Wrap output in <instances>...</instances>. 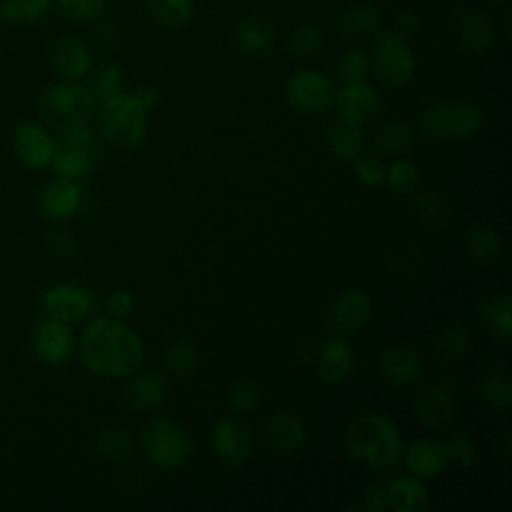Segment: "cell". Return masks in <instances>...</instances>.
<instances>
[{
    "instance_id": "1",
    "label": "cell",
    "mask_w": 512,
    "mask_h": 512,
    "mask_svg": "<svg viewBox=\"0 0 512 512\" xmlns=\"http://www.w3.org/2000/svg\"><path fill=\"white\" fill-rule=\"evenodd\" d=\"M82 366L100 378H126L144 362L140 336L112 316L92 318L76 342Z\"/></svg>"
},
{
    "instance_id": "2",
    "label": "cell",
    "mask_w": 512,
    "mask_h": 512,
    "mask_svg": "<svg viewBox=\"0 0 512 512\" xmlns=\"http://www.w3.org/2000/svg\"><path fill=\"white\" fill-rule=\"evenodd\" d=\"M344 446L356 462L372 470H386L400 460L404 442L390 418L380 412H360L346 424Z\"/></svg>"
},
{
    "instance_id": "3",
    "label": "cell",
    "mask_w": 512,
    "mask_h": 512,
    "mask_svg": "<svg viewBox=\"0 0 512 512\" xmlns=\"http://www.w3.org/2000/svg\"><path fill=\"white\" fill-rule=\"evenodd\" d=\"M38 106L42 120L50 130L66 132L90 126L98 102L82 80H60L40 94Z\"/></svg>"
},
{
    "instance_id": "4",
    "label": "cell",
    "mask_w": 512,
    "mask_h": 512,
    "mask_svg": "<svg viewBox=\"0 0 512 512\" xmlns=\"http://www.w3.org/2000/svg\"><path fill=\"white\" fill-rule=\"evenodd\" d=\"M100 130L104 138L118 148L134 150L148 134V110L132 96V92H118L100 102Z\"/></svg>"
},
{
    "instance_id": "5",
    "label": "cell",
    "mask_w": 512,
    "mask_h": 512,
    "mask_svg": "<svg viewBox=\"0 0 512 512\" xmlns=\"http://www.w3.org/2000/svg\"><path fill=\"white\" fill-rule=\"evenodd\" d=\"M140 444L146 460L160 470H178L192 458V438L168 418H152L142 426Z\"/></svg>"
},
{
    "instance_id": "6",
    "label": "cell",
    "mask_w": 512,
    "mask_h": 512,
    "mask_svg": "<svg viewBox=\"0 0 512 512\" xmlns=\"http://www.w3.org/2000/svg\"><path fill=\"white\" fill-rule=\"evenodd\" d=\"M484 124L482 110L472 102L440 100L426 108L422 116V128L428 136L444 142H456L472 138Z\"/></svg>"
},
{
    "instance_id": "7",
    "label": "cell",
    "mask_w": 512,
    "mask_h": 512,
    "mask_svg": "<svg viewBox=\"0 0 512 512\" xmlns=\"http://www.w3.org/2000/svg\"><path fill=\"white\" fill-rule=\"evenodd\" d=\"M370 70L390 88L410 84L416 74V54L410 36H404L398 30L378 36L370 56Z\"/></svg>"
},
{
    "instance_id": "8",
    "label": "cell",
    "mask_w": 512,
    "mask_h": 512,
    "mask_svg": "<svg viewBox=\"0 0 512 512\" xmlns=\"http://www.w3.org/2000/svg\"><path fill=\"white\" fill-rule=\"evenodd\" d=\"M98 158L100 144L94 130L90 126L72 128L58 132L50 168L56 172V176L82 180L96 168Z\"/></svg>"
},
{
    "instance_id": "9",
    "label": "cell",
    "mask_w": 512,
    "mask_h": 512,
    "mask_svg": "<svg viewBox=\"0 0 512 512\" xmlns=\"http://www.w3.org/2000/svg\"><path fill=\"white\" fill-rule=\"evenodd\" d=\"M40 306L48 318L74 326L90 320L96 314L100 308V298L82 284L58 282L42 292Z\"/></svg>"
},
{
    "instance_id": "10",
    "label": "cell",
    "mask_w": 512,
    "mask_h": 512,
    "mask_svg": "<svg viewBox=\"0 0 512 512\" xmlns=\"http://www.w3.org/2000/svg\"><path fill=\"white\" fill-rule=\"evenodd\" d=\"M332 80L316 68H300L286 82V98L292 108L306 116L324 112L334 102Z\"/></svg>"
},
{
    "instance_id": "11",
    "label": "cell",
    "mask_w": 512,
    "mask_h": 512,
    "mask_svg": "<svg viewBox=\"0 0 512 512\" xmlns=\"http://www.w3.org/2000/svg\"><path fill=\"white\" fill-rule=\"evenodd\" d=\"M56 138L52 130L38 120H22L12 132V150L18 162L28 170L50 168Z\"/></svg>"
},
{
    "instance_id": "12",
    "label": "cell",
    "mask_w": 512,
    "mask_h": 512,
    "mask_svg": "<svg viewBox=\"0 0 512 512\" xmlns=\"http://www.w3.org/2000/svg\"><path fill=\"white\" fill-rule=\"evenodd\" d=\"M30 348L42 364L60 366L68 362L76 352V336L70 324L46 316L34 324L30 334Z\"/></svg>"
},
{
    "instance_id": "13",
    "label": "cell",
    "mask_w": 512,
    "mask_h": 512,
    "mask_svg": "<svg viewBox=\"0 0 512 512\" xmlns=\"http://www.w3.org/2000/svg\"><path fill=\"white\" fill-rule=\"evenodd\" d=\"M372 314V300L364 290H344L328 308L324 326L334 336H348L358 332Z\"/></svg>"
},
{
    "instance_id": "14",
    "label": "cell",
    "mask_w": 512,
    "mask_h": 512,
    "mask_svg": "<svg viewBox=\"0 0 512 512\" xmlns=\"http://www.w3.org/2000/svg\"><path fill=\"white\" fill-rule=\"evenodd\" d=\"M212 448L228 466H242L252 456L254 440L248 424L236 416H222L212 428Z\"/></svg>"
},
{
    "instance_id": "15",
    "label": "cell",
    "mask_w": 512,
    "mask_h": 512,
    "mask_svg": "<svg viewBox=\"0 0 512 512\" xmlns=\"http://www.w3.org/2000/svg\"><path fill=\"white\" fill-rule=\"evenodd\" d=\"M418 420L432 430L450 426L458 416V394L448 380H438L422 390L414 402Z\"/></svg>"
},
{
    "instance_id": "16",
    "label": "cell",
    "mask_w": 512,
    "mask_h": 512,
    "mask_svg": "<svg viewBox=\"0 0 512 512\" xmlns=\"http://www.w3.org/2000/svg\"><path fill=\"white\" fill-rule=\"evenodd\" d=\"M82 202H84L82 180L56 176L48 180L38 192L40 212L54 222H64L74 218L80 212Z\"/></svg>"
},
{
    "instance_id": "17",
    "label": "cell",
    "mask_w": 512,
    "mask_h": 512,
    "mask_svg": "<svg viewBox=\"0 0 512 512\" xmlns=\"http://www.w3.org/2000/svg\"><path fill=\"white\" fill-rule=\"evenodd\" d=\"M376 370L378 376L394 388H404V386H412L420 380L422 372H424V362L422 356L404 344H394L384 348L378 354L376 360Z\"/></svg>"
},
{
    "instance_id": "18",
    "label": "cell",
    "mask_w": 512,
    "mask_h": 512,
    "mask_svg": "<svg viewBox=\"0 0 512 512\" xmlns=\"http://www.w3.org/2000/svg\"><path fill=\"white\" fill-rule=\"evenodd\" d=\"M454 22L456 38L466 52L484 56L496 46V28L486 14L470 6H456Z\"/></svg>"
},
{
    "instance_id": "19",
    "label": "cell",
    "mask_w": 512,
    "mask_h": 512,
    "mask_svg": "<svg viewBox=\"0 0 512 512\" xmlns=\"http://www.w3.org/2000/svg\"><path fill=\"white\" fill-rule=\"evenodd\" d=\"M48 64L60 80H84L92 68V56L80 38L58 36L48 48Z\"/></svg>"
},
{
    "instance_id": "20",
    "label": "cell",
    "mask_w": 512,
    "mask_h": 512,
    "mask_svg": "<svg viewBox=\"0 0 512 512\" xmlns=\"http://www.w3.org/2000/svg\"><path fill=\"white\" fill-rule=\"evenodd\" d=\"M334 102L338 116L360 126L374 120V116L380 112V96L366 80L342 82V86L334 92Z\"/></svg>"
},
{
    "instance_id": "21",
    "label": "cell",
    "mask_w": 512,
    "mask_h": 512,
    "mask_svg": "<svg viewBox=\"0 0 512 512\" xmlns=\"http://www.w3.org/2000/svg\"><path fill=\"white\" fill-rule=\"evenodd\" d=\"M402 460L406 470L422 480H432L448 468L444 442L428 436L412 440L406 448H402Z\"/></svg>"
},
{
    "instance_id": "22",
    "label": "cell",
    "mask_w": 512,
    "mask_h": 512,
    "mask_svg": "<svg viewBox=\"0 0 512 512\" xmlns=\"http://www.w3.org/2000/svg\"><path fill=\"white\" fill-rule=\"evenodd\" d=\"M124 400L138 412L152 410L160 406L168 394V378L164 372L156 368L136 370L134 376L122 390Z\"/></svg>"
},
{
    "instance_id": "23",
    "label": "cell",
    "mask_w": 512,
    "mask_h": 512,
    "mask_svg": "<svg viewBox=\"0 0 512 512\" xmlns=\"http://www.w3.org/2000/svg\"><path fill=\"white\" fill-rule=\"evenodd\" d=\"M264 438L274 452L294 454L306 442V424L298 414L282 410L266 420Z\"/></svg>"
},
{
    "instance_id": "24",
    "label": "cell",
    "mask_w": 512,
    "mask_h": 512,
    "mask_svg": "<svg viewBox=\"0 0 512 512\" xmlns=\"http://www.w3.org/2000/svg\"><path fill=\"white\" fill-rule=\"evenodd\" d=\"M388 510L394 512H426L432 504V496L422 478L414 474L396 476L386 486Z\"/></svg>"
},
{
    "instance_id": "25",
    "label": "cell",
    "mask_w": 512,
    "mask_h": 512,
    "mask_svg": "<svg viewBox=\"0 0 512 512\" xmlns=\"http://www.w3.org/2000/svg\"><path fill=\"white\" fill-rule=\"evenodd\" d=\"M352 368V348L344 336H330L318 350L316 374L324 384H340Z\"/></svg>"
},
{
    "instance_id": "26",
    "label": "cell",
    "mask_w": 512,
    "mask_h": 512,
    "mask_svg": "<svg viewBox=\"0 0 512 512\" xmlns=\"http://www.w3.org/2000/svg\"><path fill=\"white\" fill-rule=\"evenodd\" d=\"M232 42L246 56H264L276 42V28L264 16H250L236 26Z\"/></svg>"
},
{
    "instance_id": "27",
    "label": "cell",
    "mask_w": 512,
    "mask_h": 512,
    "mask_svg": "<svg viewBox=\"0 0 512 512\" xmlns=\"http://www.w3.org/2000/svg\"><path fill=\"white\" fill-rule=\"evenodd\" d=\"M380 26V12L370 4L346 6L336 18V34L344 42H364Z\"/></svg>"
},
{
    "instance_id": "28",
    "label": "cell",
    "mask_w": 512,
    "mask_h": 512,
    "mask_svg": "<svg viewBox=\"0 0 512 512\" xmlns=\"http://www.w3.org/2000/svg\"><path fill=\"white\" fill-rule=\"evenodd\" d=\"M326 144L338 160H354L364 146L362 126L336 114L326 126Z\"/></svg>"
},
{
    "instance_id": "29",
    "label": "cell",
    "mask_w": 512,
    "mask_h": 512,
    "mask_svg": "<svg viewBox=\"0 0 512 512\" xmlns=\"http://www.w3.org/2000/svg\"><path fill=\"white\" fill-rule=\"evenodd\" d=\"M414 132L406 120L392 118L378 126L372 138V146L380 158H398L412 146Z\"/></svg>"
},
{
    "instance_id": "30",
    "label": "cell",
    "mask_w": 512,
    "mask_h": 512,
    "mask_svg": "<svg viewBox=\"0 0 512 512\" xmlns=\"http://www.w3.org/2000/svg\"><path fill=\"white\" fill-rule=\"evenodd\" d=\"M478 396L492 410H508L512 406V384L504 364L490 366L478 380Z\"/></svg>"
},
{
    "instance_id": "31",
    "label": "cell",
    "mask_w": 512,
    "mask_h": 512,
    "mask_svg": "<svg viewBox=\"0 0 512 512\" xmlns=\"http://www.w3.org/2000/svg\"><path fill=\"white\" fill-rule=\"evenodd\" d=\"M52 8L54 0H0V20L10 26H34Z\"/></svg>"
},
{
    "instance_id": "32",
    "label": "cell",
    "mask_w": 512,
    "mask_h": 512,
    "mask_svg": "<svg viewBox=\"0 0 512 512\" xmlns=\"http://www.w3.org/2000/svg\"><path fill=\"white\" fill-rule=\"evenodd\" d=\"M430 346H432V352L436 358H440L444 362L458 360L468 354V350L472 346V336H470L468 328H464L460 324H450L432 336Z\"/></svg>"
},
{
    "instance_id": "33",
    "label": "cell",
    "mask_w": 512,
    "mask_h": 512,
    "mask_svg": "<svg viewBox=\"0 0 512 512\" xmlns=\"http://www.w3.org/2000/svg\"><path fill=\"white\" fill-rule=\"evenodd\" d=\"M480 314L488 332L498 340H508L512 334V300L508 294H496L480 304Z\"/></svg>"
},
{
    "instance_id": "34",
    "label": "cell",
    "mask_w": 512,
    "mask_h": 512,
    "mask_svg": "<svg viewBox=\"0 0 512 512\" xmlns=\"http://www.w3.org/2000/svg\"><path fill=\"white\" fill-rule=\"evenodd\" d=\"M96 450L110 464H126L134 456L136 446L128 430L120 426H108L98 434Z\"/></svg>"
},
{
    "instance_id": "35",
    "label": "cell",
    "mask_w": 512,
    "mask_h": 512,
    "mask_svg": "<svg viewBox=\"0 0 512 512\" xmlns=\"http://www.w3.org/2000/svg\"><path fill=\"white\" fill-rule=\"evenodd\" d=\"M148 16L164 28H184L194 18V0H146Z\"/></svg>"
},
{
    "instance_id": "36",
    "label": "cell",
    "mask_w": 512,
    "mask_h": 512,
    "mask_svg": "<svg viewBox=\"0 0 512 512\" xmlns=\"http://www.w3.org/2000/svg\"><path fill=\"white\" fill-rule=\"evenodd\" d=\"M84 84L100 104L124 90V70L118 64H102L94 70L90 68Z\"/></svg>"
},
{
    "instance_id": "37",
    "label": "cell",
    "mask_w": 512,
    "mask_h": 512,
    "mask_svg": "<svg viewBox=\"0 0 512 512\" xmlns=\"http://www.w3.org/2000/svg\"><path fill=\"white\" fill-rule=\"evenodd\" d=\"M412 212L428 228H442L450 220V204L432 190L418 192L412 198Z\"/></svg>"
},
{
    "instance_id": "38",
    "label": "cell",
    "mask_w": 512,
    "mask_h": 512,
    "mask_svg": "<svg viewBox=\"0 0 512 512\" xmlns=\"http://www.w3.org/2000/svg\"><path fill=\"white\" fill-rule=\"evenodd\" d=\"M502 250V236L490 226H476L466 236V254L474 262H490Z\"/></svg>"
},
{
    "instance_id": "39",
    "label": "cell",
    "mask_w": 512,
    "mask_h": 512,
    "mask_svg": "<svg viewBox=\"0 0 512 512\" xmlns=\"http://www.w3.org/2000/svg\"><path fill=\"white\" fill-rule=\"evenodd\" d=\"M418 166L412 160L400 158L394 160L390 166H386V186L396 194V196H410L416 192L418 186Z\"/></svg>"
},
{
    "instance_id": "40",
    "label": "cell",
    "mask_w": 512,
    "mask_h": 512,
    "mask_svg": "<svg viewBox=\"0 0 512 512\" xmlns=\"http://www.w3.org/2000/svg\"><path fill=\"white\" fill-rule=\"evenodd\" d=\"M166 368L178 376L190 374L198 366V346L194 340L180 336L176 338L164 354Z\"/></svg>"
},
{
    "instance_id": "41",
    "label": "cell",
    "mask_w": 512,
    "mask_h": 512,
    "mask_svg": "<svg viewBox=\"0 0 512 512\" xmlns=\"http://www.w3.org/2000/svg\"><path fill=\"white\" fill-rule=\"evenodd\" d=\"M226 402L236 414L252 412L262 402V388L252 380H238L228 388Z\"/></svg>"
},
{
    "instance_id": "42",
    "label": "cell",
    "mask_w": 512,
    "mask_h": 512,
    "mask_svg": "<svg viewBox=\"0 0 512 512\" xmlns=\"http://www.w3.org/2000/svg\"><path fill=\"white\" fill-rule=\"evenodd\" d=\"M324 38L322 32L314 26V24H298L292 34H290V42L288 48L292 54L300 56V58H312L322 50Z\"/></svg>"
},
{
    "instance_id": "43",
    "label": "cell",
    "mask_w": 512,
    "mask_h": 512,
    "mask_svg": "<svg viewBox=\"0 0 512 512\" xmlns=\"http://www.w3.org/2000/svg\"><path fill=\"white\" fill-rule=\"evenodd\" d=\"M370 72V58L362 50H346L336 62V76L342 82L366 80Z\"/></svg>"
},
{
    "instance_id": "44",
    "label": "cell",
    "mask_w": 512,
    "mask_h": 512,
    "mask_svg": "<svg viewBox=\"0 0 512 512\" xmlns=\"http://www.w3.org/2000/svg\"><path fill=\"white\" fill-rule=\"evenodd\" d=\"M54 4L70 20L94 22L104 14L108 0H54Z\"/></svg>"
},
{
    "instance_id": "45",
    "label": "cell",
    "mask_w": 512,
    "mask_h": 512,
    "mask_svg": "<svg viewBox=\"0 0 512 512\" xmlns=\"http://www.w3.org/2000/svg\"><path fill=\"white\" fill-rule=\"evenodd\" d=\"M354 176L360 184L368 188H376L384 184L386 178V166L382 158L376 154H358L354 158Z\"/></svg>"
},
{
    "instance_id": "46",
    "label": "cell",
    "mask_w": 512,
    "mask_h": 512,
    "mask_svg": "<svg viewBox=\"0 0 512 512\" xmlns=\"http://www.w3.org/2000/svg\"><path fill=\"white\" fill-rule=\"evenodd\" d=\"M444 446L448 454V466H454L458 470H468L476 464V446L464 434L450 436V440L444 442Z\"/></svg>"
},
{
    "instance_id": "47",
    "label": "cell",
    "mask_w": 512,
    "mask_h": 512,
    "mask_svg": "<svg viewBox=\"0 0 512 512\" xmlns=\"http://www.w3.org/2000/svg\"><path fill=\"white\" fill-rule=\"evenodd\" d=\"M44 240H46V248L50 250V254L56 256V258H60V260H70V258H74L76 252H78L76 238H74L68 230H64V228H60V226L50 228V230L46 232V238H44Z\"/></svg>"
},
{
    "instance_id": "48",
    "label": "cell",
    "mask_w": 512,
    "mask_h": 512,
    "mask_svg": "<svg viewBox=\"0 0 512 512\" xmlns=\"http://www.w3.org/2000/svg\"><path fill=\"white\" fill-rule=\"evenodd\" d=\"M106 310H108V316L112 318H118V320L128 318L134 310V294L128 292L126 288L114 290L106 300Z\"/></svg>"
},
{
    "instance_id": "49",
    "label": "cell",
    "mask_w": 512,
    "mask_h": 512,
    "mask_svg": "<svg viewBox=\"0 0 512 512\" xmlns=\"http://www.w3.org/2000/svg\"><path fill=\"white\" fill-rule=\"evenodd\" d=\"M92 44L100 50V52H110L118 46V28L114 26V22H98L92 28Z\"/></svg>"
},
{
    "instance_id": "50",
    "label": "cell",
    "mask_w": 512,
    "mask_h": 512,
    "mask_svg": "<svg viewBox=\"0 0 512 512\" xmlns=\"http://www.w3.org/2000/svg\"><path fill=\"white\" fill-rule=\"evenodd\" d=\"M358 510L364 512H386L388 510V500H386V488L382 486H368L362 496L360 502L354 506Z\"/></svg>"
},
{
    "instance_id": "51",
    "label": "cell",
    "mask_w": 512,
    "mask_h": 512,
    "mask_svg": "<svg viewBox=\"0 0 512 512\" xmlns=\"http://www.w3.org/2000/svg\"><path fill=\"white\" fill-rule=\"evenodd\" d=\"M420 28H422V18H420V14H418L416 10L404 8V10L398 12V16H396V30H398L400 34L412 36V34H416Z\"/></svg>"
},
{
    "instance_id": "52",
    "label": "cell",
    "mask_w": 512,
    "mask_h": 512,
    "mask_svg": "<svg viewBox=\"0 0 512 512\" xmlns=\"http://www.w3.org/2000/svg\"><path fill=\"white\" fill-rule=\"evenodd\" d=\"M132 96H134L146 110L154 108L156 102H158V92H156V88H154V86H148V84L136 86V90H132Z\"/></svg>"
},
{
    "instance_id": "53",
    "label": "cell",
    "mask_w": 512,
    "mask_h": 512,
    "mask_svg": "<svg viewBox=\"0 0 512 512\" xmlns=\"http://www.w3.org/2000/svg\"><path fill=\"white\" fill-rule=\"evenodd\" d=\"M496 450H498V454H500L504 460H508V458L512 456V438H510L508 432H502V434H500V438L496 440Z\"/></svg>"
}]
</instances>
